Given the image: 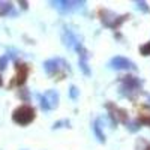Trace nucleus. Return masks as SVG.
Wrapping results in <instances>:
<instances>
[{
  "label": "nucleus",
  "mask_w": 150,
  "mask_h": 150,
  "mask_svg": "<svg viewBox=\"0 0 150 150\" xmlns=\"http://www.w3.org/2000/svg\"><path fill=\"white\" fill-rule=\"evenodd\" d=\"M143 84H144V81L134 77V75H125V77H120L119 92L122 96L131 99V101H135L137 96L143 90Z\"/></svg>",
  "instance_id": "1"
},
{
  "label": "nucleus",
  "mask_w": 150,
  "mask_h": 150,
  "mask_svg": "<svg viewBox=\"0 0 150 150\" xmlns=\"http://www.w3.org/2000/svg\"><path fill=\"white\" fill-rule=\"evenodd\" d=\"M44 69L50 77H57V80H62L66 75V72L71 71L69 63L62 57H54L44 62Z\"/></svg>",
  "instance_id": "2"
},
{
  "label": "nucleus",
  "mask_w": 150,
  "mask_h": 150,
  "mask_svg": "<svg viewBox=\"0 0 150 150\" xmlns=\"http://www.w3.org/2000/svg\"><path fill=\"white\" fill-rule=\"evenodd\" d=\"M129 14L128 15H119L116 14V12H112V11H108V9H101L99 11V18H101V23L104 24L105 27L111 29V30H116L119 29L122 24L129 20Z\"/></svg>",
  "instance_id": "3"
},
{
  "label": "nucleus",
  "mask_w": 150,
  "mask_h": 150,
  "mask_svg": "<svg viewBox=\"0 0 150 150\" xmlns=\"http://www.w3.org/2000/svg\"><path fill=\"white\" fill-rule=\"evenodd\" d=\"M35 108L30 105H21L12 112V120L20 126H26L35 120Z\"/></svg>",
  "instance_id": "4"
},
{
  "label": "nucleus",
  "mask_w": 150,
  "mask_h": 150,
  "mask_svg": "<svg viewBox=\"0 0 150 150\" xmlns=\"http://www.w3.org/2000/svg\"><path fill=\"white\" fill-rule=\"evenodd\" d=\"M39 105L44 111H50L59 107V93L56 90H47L44 95H38Z\"/></svg>",
  "instance_id": "5"
},
{
  "label": "nucleus",
  "mask_w": 150,
  "mask_h": 150,
  "mask_svg": "<svg viewBox=\"0 0 150 150\" xmlns=\"http://www.w3.org/2000/svg\"><path fill=\"white\" fill-rule=\"evenodd\" d=\"M105 108L108 111V114H110V119L112 120V123H128V112L126 110H123L117 105H114L112 102H107L105 104Z\"/></svg>",
  "instance_id": "6"
},
{
  "label": "nucleus",
  "mask_w": 150,
  "mask_h": 150,
  "mask_svg": "<svg viewBox=\"0 0 150 150\" xmlns=\"http://www.w3.org/2000/svg\"><path fill=\"white\" fill-rule=\"evenodd\" d=\"M108 66L111 69H116V71H137V65L134 63V62L126 59V57H122V56L112 57L110 60Z\"/></svg>",
  "instance_id": "7"
},
{
  "label": "nucleus",
  "mask_w": 150,
  "mask_h": 150,
  "mask_svg": "<svg viewBox=\"0 0 150 150\" xmlns=\"http://www.w3.org/2000/svg\"><path fill=\"white\" fill-rule=\"evenodd\" d=\"M51 5L59 9L60 12H63V14H66V12H72V11H78V9H83L84 8V2H72V0H53Z\"/></svg>",
  "instance_id": "8"
},
{
  "label": "nucleus",
  "mask_w": 150,
  "mask_h": 150,
  "mask_svg": "<svg viewBox=\"0 0 150 150\" xmlns=\"http://www.w3.org/2000/svg\"><path fill=\"white\" fill-rule=\"evenodd\" d=\"M75 51L78 53V65H80V69L83 71V74L84 75H89L92 74L90 72V68H89V57H90V54H89V51L83 47V44H78L77 47H75Z\"/></svg>",
  "instance_id": "9"
},
{
  "label": "nucleus",
  "mask_w": 150,
  "mask_h": 150,
  "mask_svg": "<svg viewBox=\"0 0 150 150\" xmlns=\"http://www.w3.org/2000/svg\"><path fill=\"white\" fill-rule=\"evenodd\" d=\"M62 41H63V45H65V47H68V48H74V50H75V47H77L78 44H81L80 38L75 35L71 29H68L66 26L63 27V33H62Z\"/></svg>",
  "instance_id": "10"
},
{
  "label": "nucleus",
  "mask_w": 150,
  "mask_h": 150,
  "mask_svg": "<svg viewBox=\"0 0 150 150\" xmlns=\"http://www.w3.org/2000/svg\"><path fill=\"white\" fill-rule=\"evenodd\" d=\"M17 77H15V81L12 84H17V86H23L26 83V78L29 75V66L26 63H17Z\"/></svg>",
  "instance_id": "11"
},
{
  "label": "nucleus",
  "mask_w": 150,
  "mask_h": 150,
  "mask_svg": "<svg viewBox=\"0 0 150 150\" xmlns=\"http://www.w3.org/2000/svg\"><path fill=\"white\" fill-rule=\"evenodd\" d=\"M138 120L141 125H147V126H150V108L147 107H143L141 111H140V114H138Z\"/></svg>",
  "instance_id": "12"
},
{
  "label": "nucleus",
  "mask_w": 150,
  "mask_h": 150,
  "mask_svg": "<svg viewBox=\"0 0 150 150\" xmlns=\"http://www.w3.org/2000/svg\"><path fill=\"white\" fill-rule=\"evenodd\" d=\"M93 132L96 135V138L99 143H105V134L102 132V128H101V120H95L93 123Z\"/></svg>",
  "instance_id": "13"
},
{
  "label": "nucleus",
  "mask_w": 150,
  "mask_h": 150,
  "mask_svg": "<svg viewBox=\"0 0 150 150\" xmlns=\"http://www.w3.org/2000/svg\"><path fill=\"white\" fill-rule=\"evenodd\" d=\"M12 11V5L8 2H0V15H8Z\"/></svg>",
  "instance_id": "14"
},
{
  "label": "nucleus",
  "mask_w": 150,
  "mask_h": 150,
  "mask_svg": "<svg viewBox=\"0 0 150 150\" xmlns=\"http://www.w3.org/2000/svg\"><path fill=\"white\" fill-rule=\"evenodd\" d=\"M126 128H128L131 132H137V131H140V128H141V123H140L138 120L128 122V123H126Z\"/></svg>",
  "instance_id": "15"
},
{
  "label": "nucleus",
  "mask_w": 150,
  "mask_h": 150,
  "mask_svg": "<svg viewBox=\"0 0 150 150\" xmlns=\"http://www.w3.org/2000/svg\"><path fill=\"white\" fill-rule=\"evenodd\" d=\"M69 125H71V122H69L68 119H63V120L56 122V123L53 125V129H60V128H65V126H68V128H69Z\"/></svg>",
  "instance_id": "16"
},
{
  "label": "nucleus",
  "mask_w": 150,
  "mask_h": 150,
  "mask_svg": "<svg viewBox=\"0 0 150 150\" xmlns=\"http://www.w3.org/2000/svg\"><path fill=\"white\" fill-rule=\"evenodd\" d=\"M140 54H141V56H144V57L150 56V41H149L147 44H144V45H141V47H140Z\"/></svg>",
  "instance_id": "17"
},
{
  "label": "nucleus",
  "mask_w": 150,
  "mask_h": 150,
  "mask_svg": "<svg viewBox=\"0 0 150 150\" xmlns=\"http://www.w3.org/2000/svg\"><path fill=\"white\" fill-rule=\"evenodd\" d=\"M135 6H137V9L146 12V14H147V12H150V8H149V5L146 2H135Z\"/></svg>",
  "instance_id": "18"
},
{
  "label": "nucleus",
  "mask_w": 150,
  "mask_h": 150,
  "mask_svg": "<svg viewBox=\"0 0 150 150\" xmlns=\"http://www.w3.org/2000/svg\"><path fill=\"white\" fill-rule=\"evenodd\" d=\"M69 96H71V99H77L80 96V90L75 86H71L69 87Z\"/></svg>",
  "instance_id": "19"
},
{
  "label": "nucleus",
  "mask_w": 150,
  "mask_h": 150,
  "mask_svg": "<svg viewBox=\"0 0 150 150\" xmlns=\"http://www.w3.org/2000/svg\"><path fill=\"white\" fill-rule=\"evenodd\" d=\"M8 60H9V56H8V54H5V56L0 57V71H3V69L6 68V65H8Z\"/></svg>",
  "instance_id": "20"
},
{
  "label": "nucleus",
  "mask_w": 150,
  "mask_h": 150,
  "mask_svg": "<svg viewBox=\"0 0 150 150\" xmlns=\"http://www.w3.org/2000/svg\"><path fill=\"white\" fill-rule=\"evenodd\" d=\"M140 143H141L144 147H141V149H138V150H150V143H147V141H144V140H140Z\"/></svg>",
  "instance_id": "21"
},
{
  "label": "nucleus",
  "mask_w": 150,
  "mask_h": 150,
  "mask_svg": "<svg viewBox=\"0 0 150 150\" xmlns=\"http://www.w3.org/2000/svg\"><path fill=\"white\" fill-rule=\"evenodd\" d=\"M21 98L24 99V101H29V92H27L26 89H23V90H21Z\"/></svg>",
  "instance_id": "22"
},
{
  "label": "nucleus",
  "mask_w": 150,
  "mask_h": 150,
  "mask_svg": "<svg viewBox=\"0 0 150 150\" xmlns=\"http://www.w3.org/2000/svg\"><path fill=\"white\" fill-rule=\"evenodd\" d=\"M20 5L23 6V9H27V3H26V2H21Z\"/></svg>",
  "instance_id": "23"
},
{
  "label": "nucleus",
  "mask_w": 150,
  "mask_h": 150,
  "mask_svg": "<svg viewBox=\"0 0 150 150\" xmlns=\"http://www.w3.org/2000/svg\"><path fill=\"white\" fill-rule=\"evenodd\" d=\"M0 86H2V78H0Z\"/></svg>",
  "instance_id": "24"
},
{
  "label": "nucleus",
  "mask_w": 150,
  "mask_h": 150,
  "mask_svg": "<svg viewBox=\"0 0 150 150\" xmlns=\"http://www.w3.org/2000/svg\"><path fill=\"white\" fill-rule=\"evenodd\" d=\"M149 101H150V95H149Z\"/></svg>",
  "instance_id": "25"
}]
</instances>
